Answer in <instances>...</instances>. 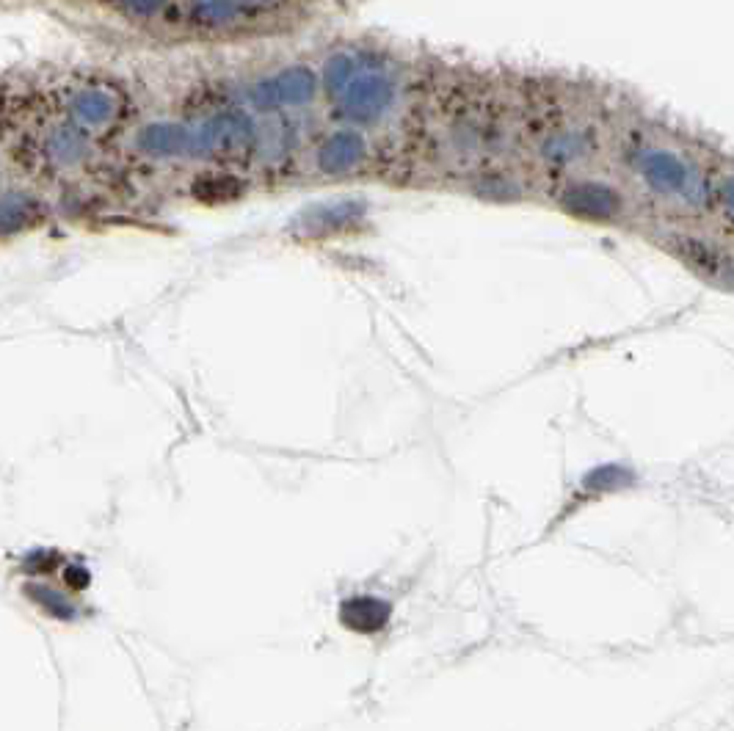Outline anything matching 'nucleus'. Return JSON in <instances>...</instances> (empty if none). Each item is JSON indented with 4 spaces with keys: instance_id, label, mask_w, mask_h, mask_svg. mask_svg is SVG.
<instances>
[{
    "instance_id": "nucleus-1",
    "label": "nucleus",
    "mask_w": 734,
    "mask_h": 731,
    "mask_svg": "<svg viewBox=\"0 0 734 731\" xmlns=\"http://www.w3.org/2000/svg\"><path fill=\"white\" fill-rule=\"evenodd\" d=\"M395 97H398V86L390 75H384L381 69L376 72L365 69L334 100H337V111L343 119H348L354 127H362L376 125L390 114Z\"/></svg>"
},
{
    "instance_id": "nucleus-2",
    "label": "nucleus",
    "mask_w": 734,
    "mask_h": 731,
    "mask_svg": "<svg viewBox=\"0 0 734 731\" xmlns=\"http://www.w3.org/2000/svg\"><path fill=\"white\" fill-rule=\"evenodd\" d=\"M257 138V127L243 111H221L207 116L194 130V155H221L238 158L249 152Z\"/></svg>"
},
{
    "instance_id": "nucleus-3",
    "label": "nucleus",
    "mask_w": 734,
    "mask_h": 731,
    "mask_svg": "<svg viewBox=\"0 0 734 731\" xmlns=\"http://www.w3.org/2000/svg\"><path fill=\"white\" fill-rule=\"evenodd\" d=\"M318 86H321L318 75L310 67H287L252 86L249 97L263 111H285V108H301L312 103Z\"/></svg>"
},
{
    "instance_id": "nucleus-4",
    "label": "nucleus",
    "mask_w": 734,
    "mask_h": 731,
    "mask_svg": "<svg viewBox=\"0 0 734 731\" xmlns=\"http://www.w3.org/2000/svg\"><path fill=\"white\" fill-rule=\"evenodd\" d=\"M367 160V141L356 127H340L332 136L323 138V144L315 152L318 172L326 177H345V174L362 169Z\"/></svg>"
},
{
    "instance_id": "nucleus-5",
    "label": "nucleus",
    "mask_w": 734,
    "mask_h": 731,
    "mask_svg": "<svg viewBox=\"0 0 734 731\" xmlns=\"http://www.w3.org/2000/svg\"><path fill=\"white\" fill-rule=\"evenodd\" d=\"M69 119L86 133L103 130L119 116V100L111 89L103 86H75L72 92L64 97Z\"/></svg>"
},
{
    "instance_id": "nucleus-6",
    "label": "nucleus",
    "mask_w": 734,
    "mask_h": 731,
    "mask_svg": "<svg viewBox=\"0 0 734 731\" xmlns=\"http://www.w3.org/2000/svg\"><path fill=\"white\" fill-rule=\"evenodd\" d=\"M337 621H340V627L354 632V635H362V638L379 635L390 627L392 602L376 594L343 596L337 605Z\"/></svg>"
},
{
    "instance_id": "nucleus-7",
    "label": "nucleus",
    "mask_w": 734,
    "mask_h": 731,
    "mask_svg": "<svg viewBox=\"0 0 734 731\" xmlns=\"http://www.w3.org/2000/svg\"><path fill=\"white\" fill-rule=\"evenodd\" d=\"M566 213L588 221H610L621 213V196L616 188L594 180L572 183L561 196Z\"/></svg>"
},
{
    "instance_id": "nucleus-8",
    "label": "nucleus",
    "mask_w": 734,
    "mask_h": 731,
    "mask_svg": "<svg viewBox=\"0 0 734 731\" xmlns=\"http://www.w3.org/2000/svg\"><path fill=\"white\" fill-rule=\"evenodd\" d=\"M86 155H89V133L75 122L53 127L42 138V158L53 163L56 169H72V166L83 163Z\"/></svg>"
},
{
    "instance_id": "nucleus-9",
    "label": "nucleus",
    "mask_w": 734,
    "mask_h": 731,
    "mask_svg": "<svg viewBox=\"0 0 734 731\" xmlns=\"http://www.w3.org/2000/svg\"><path fill=\"white\" fill-rule=\"evenodd\" d=\"M136 144L152 158H180L194 155V130L174 122H155L138 133Z\"/></svg>"
},
{
    "instance_id": "nucleus-10",
    "label": "nucleus",
    "mask_w": 734,
    "mask_h": 731,
    "mask_svg": "<svg viewBox=\"0 0 734 731\" xmlns=\"http://www.w3.org/2000/svg\"><path fill=\"white\" fill-rule=\"evenodd\" d=\"M20 594H23L25 602H31L42 616L53 618L58 624H72V621H78L83 613L81 605H78L72 596L64 594V591H58L56 585L45 583V580H28V583L20 585Z\"/></svg>"
},
{
    "instance_id": "nucleus-11",
    "label": "nucleus",
    "mask_w": 734,
    "mask_h": 731,
    "mask_svg": "<svg viewBox=\"0 0 734 731\" xmlns=\"http://www.w3.org/2000/svg\"><path fill=\"white\" fill-rule=\"evenodd\" d=\"M246 9L243 0H191V20L202 28H227L238 23Z\"/></svg>"
},
{
    "instance_id": "nucleus-12",
    "label": "nucleus",
    "mask_w": 734,
    "mask_h": 731,
    "mask_svg": "<svg viewBox=\"0 0 734 731\" xmlns=\"http://www.w3.org/2000/svg\"><path fill=\"white\" fill-rule=\"evenodd\" d=\"M635 483V472L630 467H621V464H602L585 472V478L580 480V489L588 494H613L624 492Z\"/></svg>"
},
{
    "instance_id": "nucleus-13",
    "label": "nucleus",
    "mask_w": 734,
    "mask_h": 731,
    "mask_svg": "<svg viewBox=\"0 0 734 731\" xmlns=\"http://www.w3.org/2000/svg\"><path fill=\"white\" fill-rule=\"evenodd\" d=\"M67 566V555L61 549L53 547H34L25 552L20 558V572L28 577V580H42V577H50L56 574L58 569Z\"/></svg>"
},
{
    "instance_id": "nucleus-14",
    "label": "nucleus",
    "mask_w": 734,
    "mask_h": 731,
    "mask_svg": "<svg viewBox=\"0 0 734 731\" xmlns=\"http://www.w3.org/2000/svg\"><path fill=\"white\" fill-rule=\"evenodd\" d=\"M39 213H42V207L36 205L31 196L6 194V199H3V229H6V235H12L14 224H17V229H23L25 224H34Z\"/></svg>"
},
{
    "instance_id": "nucleus-15",
    "label": "nucleus",
    "mask_w": 734,
    "mask_h": 731,
    "mask_svg": "<svg viewBox=\"0 0 734 731\" xmlns=\"http://www.w3.org/2000/svg\"><path fill=\"white\" fill-rule=\"evenodd\" d=\"M194 194L202 196V199H232V196L241 194V185L235 183L232 177H207L199 185H194Z\"/></svg>"
},
{
    "instance_id": "nucleus-16",
    "label": "nucleus",
    "mask_w": 734,
    "mask_h": 731,
    "mask_svg": "<svg viewBox=\"0 0 734 731\" xmlns=\"http://www.w3.org/2000/svg\"><path fill=\"white\" fill-rule=\"evenodd\" d=\"M61 580H64L69 591L81 594L92 585V572H89V566L83 560H67V566L61 569Z\"/></svg>"
}]
</instances>
